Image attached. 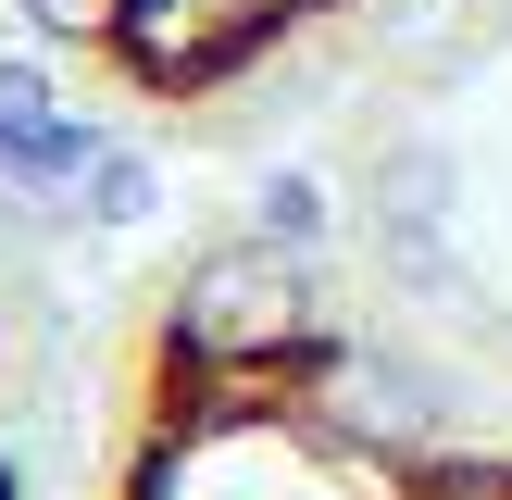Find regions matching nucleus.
Here are the masks:
<instances>
[{
    "instance_id": "1",
    "label": "nucleus",
    "mask_w": 512,
    "mask_h": 500,
    "mask_svg": "<svg viewBox=\"0 0 512 500\" xmlns=\"http://www.w3.org/2000/svg\"><path fill=\"white\" fill-rule=\"evenodd\" d=\"M0 13L38 50L113 63L125 88H150V100H213V88H238V75L288 63L350 0H0Z\"/></svg>"
},
{
    "instance_id": "2",
    "label": "nucleus",
    "mask_w": 512,
    "mask_h": 500,
    "mask_svg": "<svg viewBox=\"0 0 512 500\" xmlns=\"http://www.w3.org/2000/svg\"><path fill=\"white\" fill-rule=\"evenodd\" d=\"M263 225H275V250H300V238L325 225V200L300 188V175H275V188H263Z\"/></svg>"
},
{
    "instance_id": "3",
    "label": "nucleus",
    "mask_w": 512,
    "mask_h": 500,
    "mask_svg": "<svg viewBox=\"0 0 512 500\" xmlns=\"http://www.w3.org/2000/svg\"><path fill=\"white\" fill-rule=\"evenodd\" d=\"M88 213H100V225H138V213H150V175H138V163H100V175H88Z\"/></svg>"
}]
</instances>
